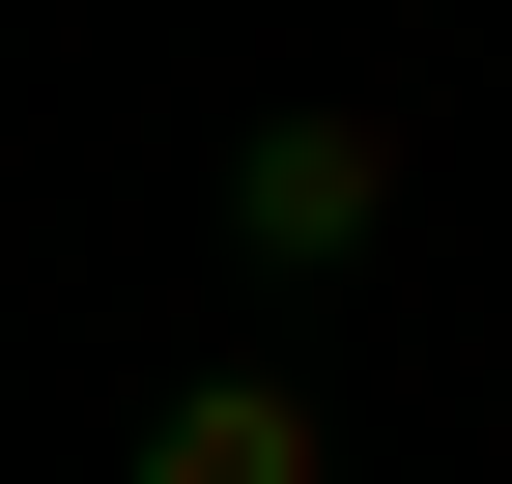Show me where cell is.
I'll use <instances>...</instances> for the list:
<instances>
[{
    "label": "cell",
    "mask_w": 512,
    "mask_h": 484,
    "mask_svg": "<svg viewBox=\"0 0 512 484\" xmlns=\"http://www.w3.org/2000/svg\"><path fill=\"white\" fill-rule=\"evenodd\" d=\"M370 228H399V114H342V86H285V114L228 143V257H256V285H342Z\"/></svg>",
    "instance_id": "obj_1"
},
{
    "label": "cell",
    "mask_w": 512,
    "mask_h": 484,
    "mask_svg": "<svg viewBox=\"0 0 512 484\" xmlns=\"http://www.w3.org/2000/svg\"><path fill=\"white\" fill-rule=\"evenodd\" d=\"M114 484H342V399L313 371H171L143 428H114Z\"/></svg>",
    "instance_id": "obj_2"
}]
</instances>
